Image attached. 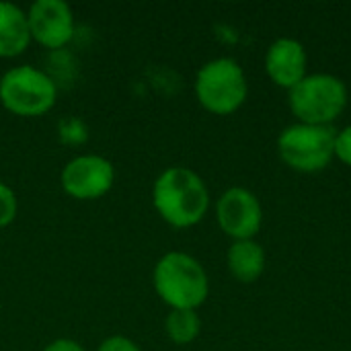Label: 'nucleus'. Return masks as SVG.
Wrapping results in <instances>:
<instances>
[{
	"label": "nucleus",
	"mask_w": 351,
	"mask_h": 351,
	"mask_svg": "<svg viewBox=\"0 0 351 351\" xmlns=\"http://www.w3.org/2000/svg\"><path fill=\"white\" fill-rule=\"evenodd\" d=\"M152 206L169 226L191 228L206 218L210 210V191L195 171L187 167H169L152 185Z\"/></svg>",
	"instance_id": "obj_1"
},
{
	"label": "nucleus",
	"mask_w": 351,
	"mask_h": 351,
	"mask_svg": "<svg viewBox=\"0 0 351 351\" xmlns=\"http://www.w3.org/2000/svg\"><path fill=\"white\" fill-rule=\"evenodd\" d=\"M158 298L171 311H197L210 294V280L204 265L189 253H165L152 271Z\"/></svg>",
	"instance_id": "obj_2"
},
{
	"label": "nucleus",
	"mask_w": 351,
	"mask_h": 351,
	"mask_svg": "<svg viewBox=\"0 0 351 351\" xmlns=\"http://www.w3.org/2000/svg\"><path fill=\"white\" fill-rule=\"evenodd\" d=\"M288 105L298 123L333 125L348 107V86L329 72L306 74L288 90Z\"/></svg>",
	"instance_id": "obj_3"
},
{
	"label": "nucleus",
	"mask_w": 351,
	"mask_h": 351,
	"mask_svg": "<svg viewBox=\"0 0 351 351\" xmlns=\"http://www.w3.org/2000/svg\"><path fill=\"white\" fill-rule=\"evenodd\" d=\"M249 95V82L243 66L232 58L206 62L195 74V97L199 105L214 115H230L243 107Z\"/></svg>",
	"instance_id": "obj_4"
},
{
	"label": "nucleus",
	"mask_w": 351,
	"mask_h": 351,
	"mask_svg": "<svg viewBox=\"0 0 351 351\" xmlns=\"http://www.w3.org/2000/svg\"><path fill=\"white\" fill-rule=\"evenodd\" d=\"M337 130L333 125L292 123L278 136V154L282 162L298 173H319L335 158Z\"/></svg>",
	"instance_id": "obj_5"
},
{
	"label": "nucleus",
	"mask_w": 351,
	"mask_h": 351,
	"mask_svg": "<svg viewBox=\"0 0 351 351\" xmlns=\"http://www.w3.org/2000/svg\"><path fill=\"white\" fill-rule=\"evenodd\" d=\"M58 86L49 74L29 64L6 70L0 78V103L19 117H41L53 109Z\"/></svg>",
	"instance_id": "obj_6"
},
{
	"label": "nucleus",
	"mask_w": 351,
	"mask_h": 351,
	"mask_svg": "<svg viewBox=\"0 0 351 351\" xmlns=\"http://www.w3.org/2000/svg\"><path fill=\"white\" fill-rule=\"evenodd\" d=\"M62 189L78 202H93L115 185V167L99 154H80L72 158L60 175Z\"/></svg>",
	"instance_id": "obj_7"
},
{
	"label": "nucleus",
	"mask_w": 351,
	"mask_h": 351,
	"mask_svg": "<svg viewBox=\"0 0 351 351\" xmlns=\"http://www.w3.org/2000/svg\"><path fill=\"white\" fill-rule=\"evenodd\" d=\"M216 220L220 230L232 241H251L261 230L263 208L253 191L230 187L216 202Z\"/></svg>",
	"instance_id": "obj_8"
},
{
	"label": "nucleus",
	"mask_w": 351,
	"mask_h": 351,
	"mask_svg": "<svg viewBox=\"0 0 351 351\" xmlns=\"http://www.w3.org/2000/svg\"><path fill=\"white\" fill-rule=\"evenodd\" d=\"M31 41L45 49H60L74 37V12L62 0H35L27 10Z\"/></svg>",
	"instance_id": "obj_9"
},
{
	"label": "nucleus",
	"mask_w": 351,
	"mask_h": 351,
	"mask_svg": "<svg viewBox=\"0 0 351 351\" xmlns=\"http://www.w3.org/2000/svg\"><path fill=\"white\" fill-rule=\"evenodd\" d=\"M265 72L274 84L290 90L294 88L308 72L306 47L292 37L276 39L265 51Z\"/></svg>",
	"instance_id": "obj_10"
},
{
	"label": "nucleus",
	"mask_w": 351,
	"mask_h": 351,
	"mask_svg": "<svg viewBox=\"0 0 351 351\" xmlns=\"http://www.w3.org/2000/svg\"><path fill=\"white\" fill-rule=\"evenodd\" d=\"M31 43L27 12L12 2H0V58L10 60L21 53Z\"/></svg>",
	"instance_id": "obj_11"
},
{
	"label": "nucleus",
	"mask_w": 351,
	"mask_h": 351,
	"mask_svg": "<svg viewBox=\"0 0 351 351\" xmlns=\"http://www.w3.org/2000/svg\"><path fill=\"white\" fill-rule=\"evenodd\" d=\"M226 265L237 282L253 284L265 271V251L255 239L234 241L226 253Z\"/></svg>",
	"instance_id": "obj_12"
},
{
	"label": "nucleus",
	"mask_w": 351,
	"mask_h": 351,
	"mask_svg": "<svg viewBox=\"0 0 351 351\" xmlns=\"http://www.w3.org/2000/svg\"><path fill=\"white\" fill-rule=\"evenodd\" d=\"M167 337L177 346H189L202 331V319L197 311H171L165 319Z\"/></svg>",
	"instance_id": "obj_13"
},
{
	"label": "nucleus",
	"mask_w": 351,
	"mask_h": 351,
	"mask_svg": "<svg viewBox=\"0 0 351 351\" xmlns=\"http://www.w3.org/2000/svg\"><path fill=\"white\" fill-rule=\"evenodd\" d=\"M16 212H19V199H16V193L0 181V230L10 226L16 218Z\"/></svg>",
	"instance_id": "obj_14"
},
{
	"label": "nucleus",
	"mask_w": 351,
	"mask_h": 351,
	"mask_svg": "<svg viewBox=\"0 0 351 351\" xmlns=\"http://www.w3.org/2000/svg\"><path fill=\"white\" fill-rule=\"evenodd\" d=\"M335 156L351 169V125H346L337 132L335 138Z\"/></svg>",
	"instance_id": "obj_15"
},
{
	"label": "nucleus",
	"mask_w": 351,
	"mask_h": 351,
	"mask_svg": "<svg viewBox=\"0 0 351 351\" xmlns=\"http://www.w3.org/2000/svg\"><path fill=\"white\" fill-rule=\"evenodd\" d=\"M97 351H142L138 348L136 341H132L130 337H123V335H111L107 337Z\"/></svg>",
	"instance_id": "obj_16"
},
{
	"label": "nucleus",
	"mask_w": 351,
	"mask_h": 351,
	"mask_svg": "<svg viewBox=\"0 0 351 351\" xmlns=\"http://www.w3.org/2000/svg\"><path fill=\"white\" fill-rule=\"evenodd\" d=\"M41 351H84V348L78 341H74V339L62 337V339H53L51 343H47Z\"/></svg>",
	"instance_id": "obj_17"
}]
</instances>
